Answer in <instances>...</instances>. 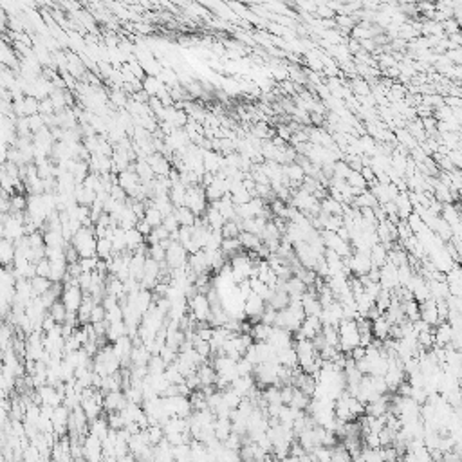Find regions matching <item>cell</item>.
Masks as SVG:
<instances>
[{
    "mask_svg": "<svg viewBox=\"0 0 462 462\" xmlns=\"http://www.w3.org/2000/svg\"><path fill=\"white\" fill-rule=\"evenodd\" d=\"M184 206L188 209L194 211L195 217H201L208 208V199H206V192L202 184H192L186 188L184 195Z\"/></svg>",
    "mask_w": 462,
    "mask_h": 462,
    "instance_id": "obj_1",
    "label": "cell"
},
{
    "mask_svg": "<svg viewBox=\"0 0 462 462\" xmlns=\"http://www.w3.org/2000/svg\"><path fill=\"white\" fill-rule=\"evenodd\" d=\"M188 309H190L192 316L197 321H208L209 314H211L209 302L206 298V294H202V292H195L194 296L188 298Z\"/></svg>",
    "mask_w": 462,
    "mask_h": 462,
    "instance_id": "obj_2",
    "label": "cell"
},
{
    "mask_svg": "<svg viewBox=\"0 0 462 462\" xmlns=\"http://www.w3.org/2000/svg\"><path fill=\"white\" fill-rule=\"evenodd\" d=\"M165 264L168 265V269L174 267H181V265L188 264V251L179 244L177 240H172L170 246L166 248V255H165Z\"/></svg>",
    "mask_w": 462,
    "mask_h": 462,
    "instance_id": "obj_3",
    "label": "cell"
},
{
    "mask_svg": "<svg viewBox=\"0 0 462 462\" xmlns=\"http://www.w3.org/2000/svg\"><path fill=\"white\" fill-rule=\"evenodd\" d=\"M83 294H85V292L79 289V285L69 284L67 282V284H64V291H62L60 300L64 302L65 309H67L69 312H76L79 309V305H81Z\"/></svg>",
    "mask_w": 462,
    "mask_h": 462,
    "instance_id": "obj_4",
    "label": "cell"
},
{
    "mask_svg": "<svg viewBox=\"0 0 462 462\" xmlns=\"http://www.w3.org/2000/svg\"><path fill=\"white\" fill-rule=\"evenodd\" d=\"M292 332L285 331L282 327H271V332H269V338H267V343L271 345L275 350H280V348H287L292 347Z\"/></svg>",
    "mask_w": 462,
    "mask_h": 462,
    "instance_id": "obj_5",
    "label": "cell"
},
{
    "mask_svg": "<svg viewBox=\"0 0 462 462\" xmlns=\"http://www.w3.org/2000/svg\"><path fill=\"white\" fill-rule=\"evenodd\" d=\"M83 457L87 460H101V439H98L96 435L87 433L83 439Z\"/></svg>",
    "mask_w": 462,
    "mask_h": 462,
    "instance_id": "obj_6",
    "label": "cell"
},
{
    "mask_svg": "<svg viewBox=\"0 0 462 462\" xmlns=\"http://www.w3.org/2000/svg\"><path fill=\"white\" fill-rule=\"evenodd\" d=\"M128 399L125 395V392L116 390V392H107L103 394V410L107 412H119L127 406Z\"/></svg>",
    "mask_w": 462,
    "mask_h": 462,
    "instance_id": "obj_7",
    "label": "cell"
},
{
    "mask_svg": "<svg viewBox=\"0 0 462 462\" xmlns=\"http://www.w3.org/2000/svg\"><path fill=\"white\" fill-rule=\"evenodd\" d=\"M379 284L383 289H394L395 285H399L397 282V265H394L392 262H385L379 267Z\"/></svg>",
    "mask_w": 462,
    "mask_h": 462,
    "instance_id": "obj_8",
    "label": "cell"
},
{
    "mask_svg": "<svg viewBox=\"0 0 462 462\" xmlns=\"http://www.w3.org/2000/svg\"><path fill=\"white\" fill-rule=\"evenodd\" d=\"M265 307V302L262 300L260 296H258L257 292H249L248 296H246L244 300V314L248 318H253V316H260L262 311H264Z\"/></svg>",
    "mask_w": 462,
    "mask_h": 462,
    "instance_id": "obj_9",
    "label": "cell"
},
{
    "mask_svg": "<svg viewBox=\"0 0 462 462\" xmlns=\"http://www.w3.org/2000/svg\"><path fill=\"white\" fill-rule=\"evenodd\" d=\"M229 387L233 388V390L237 392L240 397H246L249 392H251L255 387H257V383H255L253 374H248V375H238V377H235V379L231 381V385H229Z\"/></svg>",
    "mask_w": 462,
    "mask_h": 462,
    "instance_id": "obj_10",
    "label": "cell"
},
{
    "mask_svg": "<svg viewBox=\"0 0 462 462\" xmlns=\"http://www.w3.org/2000/svg\"><path fill=\"white\" fill-rule=\"evenodd\" d=\"M394 204H395V209H397V215L401 221L408 219V215L414 211V206H412V201H410V197H408V192H399V195L394 199Z\"/></svg>",
    "mask_w": 462,
    "mask_h": 462,
    "instance_id": "obj_11",
    "label": "cell"
},
{
    "mask_svg": "<svg viewBox=\"0 0 462 462\" xmlns=\"http://www.w3.org/2000/svg\"><path fill=\"white\" fill-rule=\"evenodd\" d=\"M15 260V242L6 238L4 235L0 237V265H9Z\"/></svg>",
    "mask_w": 462,
    "mask_h": 462,
    "instance_id": "obj_12",
    "label": "cell"
},
{
    "mask_svg": "<svg viewBox=\"0 0 462 462\" xmlns=\"http://www.w3.org/2000/svg\"><path fill=\"white\" fill-rule=\"evenodd\" d=\"M277 360L280 365H285V367H289V368L298 367V356H296L294 347H287V348L277 350Z\"/></svg>",
    "mask_w": 462,
    "mask_h": 462,
    "instance_id": "obj_13",
    "label": "cell"
},
{
    "mask_svg": "<svg viewBox=\"0 0 462 462\" xmlns=\"http://www.w3.org/2000/svg\"><path fill=\"white\" fill-rule=\"evenodd\" d=\"M388 332H390V323L387 321L385 314H381V316H377L375 320H372V336H374V338L383 341L385 338H388Z\"/></svg>",
    "mask_w": 462,
    "mask_h": 462,
    "instance_id": "obj_14",
    "label": "cell"
},
{
    "mask_svg": "<svg viewBox=\"0 0 462 462\" xmlns=\"http://www.w3.org/2000/svg\"><path fill=\"white\" fill-rule=\"evenodd\" d=\"M213 430H215V437L224 443L226 439H228V435L231 433V419L229 417H215Z\"/></svg>",
    "mask_w": 462,
    "mask_h": 462,
    "instance_id": "obj_15",
    "label": "cell"
},
{
    "mask_svg": "<svg viewBox=\"0 0 462 462\" xmlns=\"http://www.w3.org/2000/svg\"><path fill=\"white\" fill-rule=\"evenodd\" d=\"M387 255H388V249L385 248L381 242H377V244L372 246L370 253H368V257H370V264L375 265V267H381V265L387 262Z\"/></svg>",
    "mask_w": 462,
    "mask_h": 462,
    "instance_id": "obj_16",
    "label": "cell"
},
{
    "mask_svg": "<svg viewBox=\"0 0 462 462\" xmlns=\"http://www.w3.org/2000/svg\"><path fill=\"white\" fill-rule=\"evenodd\" d=\"M206 221V224L209 226L211 229H221L222 226H224V217L221 215V211L219 209H215V208H211V206L208 204V208H206V211H204V217H202Z\"/></svg>",
    "mask_w": 462,
    "mask_h": 462,
    "instance_id": "obj_17",
    "label": "cell"
},
{
    "mask_svg": "<svg viewBox=\"0 0 462 462\" xmlns=\"http://www.w3.org/2000/svg\"><path fill=\"white\" fill-rule=\"evenodd\" d=\"M238 240H240L242 248H244L246 251H257V249L262 246V238L258 237V235L249 233V231H240V233H238Z\"/></svg>",
    "mask_w": 462,
    "mask_h": 462,
    "instance_id": "obj_18",
    "label": "cell"
},
{
    "mask_svg": "<svg viewBox=\"0 0 462 462\" xmlns=\"http://www.w3.org/2000/svg\"><path fill=\"white\" fill-rule=\"evenodd\" d=\"M221 251L226 255V258H231L233 255L240 253V251H244V248H242L240 240H238V237H233V238H222V244H221Z\"/></svg>",
    "mask_w": 462,
    "mask_h": 462,
    "instance_id": "obj_19",
    "label": "cell"
},
{
    "mask_svg": "<svg viewBox=\"0 0 462 462\" xmlns=\"http://www.w3.org/2000/svg\"><path fill=\"white\" fill-rule=\"evenodd\" d=\"M125 238H127V249L128 251H134V249H138L141 244H145L146 237L143 233H139L135 228H130V229H125Z\"/></svg>",
    "mask_w": 462,
    "mask_h": 462,
    "instance_id": "obj_20",
    "label": "cell"
},
{
    "mask_svg": "<svg viewBox=\"0 0 462 462\" xmlns=\"http://www.w3.org/2000/svg\"><path fill=\"white\" fill-rule=\"evenodd\" d=\"M125 334H127V325H125V321L123 320L111 321V323L107 325V340L111 341V343L118 340V338H121V336H125Z\"/></svg>",
    "mask_w": 462,
    "mask_h": 462,
    "instance_id": "obj_21",
    "label": "cell"
},
{
    "mask_svg": "<svg viewBox=\"0 0 462 462\" xmlns=\"http://www.w3.org/2000/svg\"><path fill=\"white\" fill-rule=\"evenodd\" d=\"M320 206H321V211H325V213H329V215H343V204L334 201V199L329 197V195L321 199Z\"/></svg>",
    "mask_w": 462,
    "mask_h": 462,
    "instance_id": "obj_22",
    "label": "cell"
},
{
    "mask_svg": "<svg viewBox=\"0 0 462 462\" xmlns=\"http://www.w3.org/2000/svg\"><path fill=\"white\" fill-rule=\"evenodd\" d=\"M271 327H273V325H265V323H262V321H258V323L251 325V331H249V334H251L253 341H267L269 332H271Z\"/></svg>",
    "mask_w": 462,
    "mask_h": 462,
    "instance_id": "obj_23",
    "label": "cell"
},
{
    "mask_svg": "<svg viewBox=\"0 0 462 462\" xmlns=\"http://www.w3.org/2000/svg\"><path fill=\"white\" fill-rule=\"evenodd\" d=\"M52 285V282L49 280L47 277H33L31 278V289H33V296H40V294H44L45 291H47L49 287Z\"/></svg>",
    "mask_w": 462,
    "mask_h": 462,
    "instance_id": "obj_24",
    "label": "cell"
},
{
    "mask_svg": "<svg viewBox=\"0 0 462 462\" xmlns=\"http://www.w3.org/2000/svg\"><path fill=\"white\" fill-rule=\"evenodd\" d=\"M96 257L101 260H108L112 257V242L111 238H98L96 242Z\"/></svg>",
    "mask_w": 462,
    "mask_h": 462,
    "instance_id": "obj_25",
    "label": "cell"
},
{
    "mask_svg": "<svg viewBox=\"0 0 462 462\" xmlns=\"http://www.w3.org/2000/svg\"><path fill=\"white\" fill-rule=\"evenodd\" d=\"M321 336H323V340L327 345H332V347L340 345V334H338V327L336 325H323L321 327Z\"/></svg>",
    "mask_w": 462,
    "mask_h": 462,
    "instance_id": "obj_26",
    "label": "cell"
},
{
    "mask_svg": "<svg viewBox=\"0 0 462 462\" xmlns=\"http://www.w3.org/2000/svg\"><path fill=\"white\" fill-rule=\"evenodd\" d=\"M175 217L179 221V226H194L195 222V215L192 209H188L186 206H179V208L174 209Z\"/></svg>",
    "mask_w": 462,
    "mask_h": 462,
    "instance_id": "obj_27",
    "label": "cell"
},
{
    "mask_svg": "<svg viewBox=\"0 0 462 462\" xmlns=\"http://www.w3.org/2000/svg\"><path fill=\"white\" fill-rule=\"evenodd\" d=\"M309 403H311V397H309L307 394H304L300 388L294 387L292 397H291V401H289V406H294V408H300V410H305Z\"/></svg>",
    "mask_w": 462,
    "mask_h": 462,
    "instance_id": "obj_28",
    "label": "cell"
},
{
    "mask_svg": "<svg viewBox=\"0 0 462 462\" xmlns=\"http://www.w3.org/2000/svg\"><path fill=\"white\" fill-rule=\"evenodd\" d=\"M47 312L51 314L52 318H55L56 323H64L65 318H67V309H65V305H64V302L62 300H56L55 304L47 309Z\"/></svg>",
    "mask_w": 462,
    "mask_h": 462,
    "instance_id": "obj_29",
    "label": "cell"
},
{
    "mask_svg": "<svg viewBox=\"0 0 462 462\" xmlns=\"http://www.w3.org/2000/svg\"><path fill=\"white\" fill-rule=\"evenodd\" d=\"M265 304L271 305L275 311H280V309H285L289 304V294L284 291H275L273 292V296L269 298V302H265Z\"/></svg>",
    "mask_w": 462,
    "mask_h": 462,
    "instance_id": "obj_30",
    "label": "cell"
},
{
    "mask_svg": "<svg viewBox=\"0 0 462 462\" xmlns=\"http://www.w3.org/2000/svg\"><path fill=\"white\" fill-rule=\"evenodd\" d=\"M305 287H307V285H305L298 277L292 275V277L287 280V287H285V291H287V294H298V296H302V292L305 291Z\"/></svg>",
    "mask_w": 462,
    "mask_h": 462,
    "instance_id": "obj_31",
    "label": "cell"
},
{
    "mask_svg": "<svg viewBox=\"0 0 462 462\" xmlns=\"http://www.w3.org/2000/svg\"><path fill=\"white\" fill-rule=\"evenodd\" d=\"M347 184L352 186V188H361V190H365L367 188V181L363 179V175H361V172L358 170H350V174L347 175Z\"/></svg>",
    "mask_w": 462,
    "mask_h": 462,
    "instance_id": "obj_32",
    "label": "cell"
},
{
    "mask_svg": "<svg viewBox=\"0 0 462 462\" xmlns=\"http://www.w3.org/2000/svg\"><path fill=\"white\" fill-rule=\"evenodd\" d=\"M350 85H352L350 89L356 92V96H368V94H372L370 89H368V81L365 78H354L350 81Z\"/></svg>",
    "mask_w": 462,
    "mask_h": 462,
    "instance_id": "obj_33",
    "label": "cell"
},
{
    "mask_svg": "<svg viewBox=\"0 0 462 462\" xmlns=\"http://www.w3.org/2000/svg\"><path fill=\"white\" fill-rule=\"evenodd\" d=\"M417 343L424 348V350H430L433 347V331L428 329V331L417 332Z\"/></svg>",
    "mask_w": 462,
    "mask_h": 462,
    "instance_id": "obj_34",
    "label": "cell"
},
{
    "mask_svg": "<svg viewBox=\"0 0 462 462\" xmlns=\"http://www.w3.org/2000/svg\"><path fill=\"white\" fill-rule=\"evenodd\" d=\"M221 231H222V237L224 238H233V237H238L240 228H238L235 221H226L224 226L221 228Z\"/></svg>",
    "mask_w": 462,
    "mask_h": 462,
    "instance_id": "obj_35",
    "label": "cell"
},
{
    "mask_svg": "<svg viewBox=\"0 0 462 462\" xmlns=\"http://www.w3.org/2000/svg\"><path fill=\"white\" fill-rule=\"evenodd\" d=\"M194 348L202 356V358H206V360H208L209 356H211V347H209V341L201 340V338H197V336H194Z\"/></svg>",
    "mask_w": 462,
    "mask_h": 462,
    "instance_id": "obj_36",
    "label": "cell"
},
{
    "mask_svg": "<svg viewBox=\"0 0 462 462\" xmlns=\"http://www.w3.org/2000/svg\"><path fill=\"white\" fill-rule=\"evenodd\" d=\"M304 307V312H305V316H318L321 312V304L318 302V298H314V300H311V302H307V304H304L302 305Z\"/></svg>",
    "mask_w": 462,
    "mask_h": 462,
    "instance_id": "obj_37",
    "label": "cell"
},
{
    "mask_svg": "<svg viewBox=\"0 0 462 462\" xmlns=\"http://www.w3.org/2000/svg\"><path fill=\"white\" fill-rule=\"evenodd\" d=\"M350 174V166L340 159V161H334V175L332 177H340V179H347V175Z\"/></svg>",
    "mask_w": 462,
    "mask_h": 462,
    "instance_id": "obj_38",
    "label": "cell"
},
{
    "mask_svg": "<svg viewBox=\"0 0 462 462\" xmlns=\"http://www.w3.org/2000/svg\"><path fill=\"white\" fill-rule=\"evenodd\" d=\"M275 318H277V311H275L269 304H265L264 311H262V314H260V321L265 325H275Z\"/></svg>",
    "mask_w": 462,
    "mask_h": 462,
    "instance_id": "obj_39",
    "label": "cell"
},
{
    "mask_svg": "<svg viewBox=\"0 0 462 462\" xmlns=\"http://www.w3.org/2000/svg\"><path fill=\"white\" fill-rule=\"evenodd\" d=\"M105 320V309L101 304H96L91 311V316H89V323H98V321Z\"/></svg>",
    "mask_w": 462,
    "mask_h": 462,
    "instance_id": "obj_40",
    "label": "cell"
},
{
    "mask_svg": "<svg viewBox=\"0 0 462 462\" xmlns=\"http://www.w3.org/2000/svg\"><path fill=\"white\" fill-rule=\"evenodd\" d=\"M237 372L238 375H248V374H253V365L249 363L248 360H246L244 356H242L240 360H237Z\"/></svg>",
    "mask_w": 462,
    "mask_h": 462,
    "instance_id": "obj_41",
    "label": "cell"
},
{
    "mask_svg": "<svg viewBox=\"0 0 462 462\" xmlns=\"http://www.w3.org/2000/svg\"><path fill=\"white\" fill-rule=\"evenodd\" d=\"M162 226H165L170 233H174V231H177L179 229V221L177 217H175V213L172 211L170 215H166V217H162Z\"/></svg>",
    "mask_w": 462,
    "mask_h": 462,
    "instance_id": "obj_42",
    "label": "cell"
},
{
    "mask_svg": "<svg viewBox=\"0 0 462 462\" xmlns=\"http://www.w3.org/2000/svg\"><path fill=\"white\" fill-rule=\"evenodd\" d=\"M370 375H372V374H370ZM372 385H374L375 392H377L379 395H383V394H387V392H388L387 381H385L383 375H372Z\"/></svg>",
    "mask_w": 462,
    "mask_h": 462,
    "instance_id": "obj_43",
    "label": "cell"
},
{
    "mask_svg": "<svg viewBox=\"0 0 462 462\" xmlns=\"http://www.w3.org/2000/svg\"><path fill=\"white\" fill-rule=\"evenodd\" d=\"M244 358L249 361V363L253 365V367H255V365H258V363H260V358H258V352H257V347H255V343H251L248 348H246V352H244Z\"/></svg>",
    "mask_w": 462,
    "mask_h": 462,
    "instance_id": "obj_44",
    "label": "cell"
},
{
    "mask_svg": "<svg viewBox=\"0 0 462 462\" xmlns=\"http://www.w3.org/2000/svg\"><path fill=\"white\" fill-rule=\"evenodd\" d=\"M360 172H361V175H363L365 181H367V184L375 179V174H374V170H372V166H361Z\"/></svg>",
    "mask_w": 462,
    "mask_h": 462,
    "instance_id": "obj_45",
    "label": "cell"
}]
</instances>
